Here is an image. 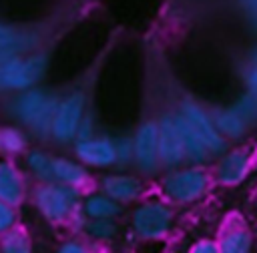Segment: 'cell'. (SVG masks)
<instances>
[{"mask_svg": "<svg viewBox=\"0 0 257 253\" xmlns=\"http://www.w3.org/2000/svg\"><path fill=\"white\" fill-rule=\"evenodd\" d=\"M243 4H245V6H247V8L257 16V0H243Z\"/></svg>", "mask_w": 257, "mask_h": 253, "instance_id": "obj_32", "label": "cell"}, {"mask_svg": "<svg viewBox=\"0 0 257 253\" xmlns=\"http://www.w3.org/2000/svg\"><path fill=\"white\" fill-rule=\"evenodd\" d=\"M86 231L94 237H110L114 233V225L108 221V217H98V219H90Z\"/></svg>", "mask_w": 257, "mask_h": 253, "instance_id": "obj_24", "label": "cell"}, {"mask_svg": "<svg viewBox=\"0 0 257 253\" xmlns=\"http://www.w3.org/2000/svg\"><path fill=\"white\" fill-rule=\"evenodd\" d=\"M205 187H207V177L199 169L177 171L165 179V193L179 203L195 201L197 197L203 195Z\"/></svg>", "mask_w": 257, "mask_h": 253, "instance_id": "obj_3", "label": "cell"}, {"mask_svg": "<svg viewBox=\"0 0 257 253\" xmlns=\"http://www.w3.org/2000/svg\"><path fill=\"white\" fill-rule=\"evenodd\" d=\"M14 34H16V32H14L12 28H8V26H0V44L6 42L8 38H12Z\"/></svg>", "mask_w": 257, "mask_h": 253, "instance_id": "obj_31", "label": "cell"}, {"mask_svg": "<svg viewBox=\"0 0 257 253\" xmlns=\"http://www.w3.org/2000/svg\"><path fill=\"white\" fill-rule=\"evenodd\" d=\"M28 165H30V169H32L38 177H42V179L54 175V171H52V161H50L46 155H42V153H30V155H28Z\"/></svg>", "mask_w": 257, "mask_h": 253, "instance_id": "obj_23", "label": "cell"}, {"mask_svg": "<svg viewBox=\"0 0 257 253\" xmlns=\"http://www.w3.org/2000/svg\"><path fill=\"white\" fill-rule=\"evenodd\" d=\"M24 149V137L16 129H0V151L14 155Z\"/></svg>", "mask_w": 257, "mask_h": 253, "instance_id": "obj_20", "label": "cell"}, {"mask_svg": "<svg viewBox=\"0 0 257 253\" xmlns=\"http://www.w3.org/2000/svg\"><path fill=\"white\" fill-rule=\"evenodd\" d=\"M84 139H90V118H82L80 126H78V141H84Z\"/></svg>", "mask_w": 257, "mask_h": 253, "instance_id": "obj_29", "label": "cell"}, {"mask_svg": "<svg viewBox=\"0 0 257 253\" xmlns=\"http://www.w3.org/2000/svg\"><path fill=\"white\" fill-rule=\"evenodd\" d=\"M187 157L177 116H163L159 122V159L165 165H177Z\"/></svg>", "mask_w": 257, "mask_h": 253, "instance_id": "obj_5", "label": "cell"}, {"mask_svg": "<svg viewBox=\"0 0 257 253\" xmlns=\"http://www.w3.org/2000/svg\"><path fill=\"white\" fill-rule=\"evenodd\" d=\"M60 251H62V253H82L84 249H82V245H78V243H64V245L60 247Z\"/></svg>", "mask_w": 257, "mask_h": 253, "instance_id": "obj_30", "label": "cell"}, {"mask_svg": "<svg viewBox=\"0 0 257 253\" xmlns=\"http://www.w3.org/2000/svg\"><path fill=\"white\" fill-rule=\"evenodd\" d=\"M84 211L90 219H98V217H112L120 211L116 199L112 197H102V195H92L88 197L86 205H84Z\"/></svg>", "mask_w": 257, "mask_h": 253, "instance_id": "obj_17", "label": "cell"}, {"mask_svg": "<svg viewBox=\"0 0 257 253\" xmlns=\"http://www.w3.org/2000/svg\"><path fill=\"white\" fill-rule=\"evenodd\" d=\"M0 199L8 201L10 205L20 203L22 199V183L10 163H0Z\"/></svg>", "mask_w": 257, "mask_h": 253, "instance_id": "obj_13", "label": "cell"}, {"mask_svg": "<svg viewBox=\"0 0 257 253\" xmlns=\"http://www.w3.org/2000/svg\"><path fill=\"white\" fill-rule=\"evenodd\" d=\"M219 249L223 253H247L251 249V237L245 231H231L225 235Z\"/></svg>", "mask_w": 257, "mask_h": 253, "instance_id": "obj_19", "label": "cell"}, {"mask_svg": "<svg viewBox=\"0 0 257 253\" xmlns=\"http://www.w3.org/2000/svg\"><path fill=\"white\" fill-rule=\"evenodd\" d=\"M36 40H34L32 34H20V32H16L12 38H8L6 42L0 44V62H6V60H12V58L20 56Z\"/></svg>", "mask_w": 257, "mask_h": 253, "instance_id": "obj_18", "label": "cell"}, {"mask_svg": "<svg viewBox=\"0 0 257 253\" xmlns=\"http://www.w3.org/2000/svg\"><path fill=\"white\" fill-rule=\"evenodd\" d=\"M247 88H249V92H253V94H257V66L255 68H251L249 72H247Z\"/></svg>", "mask_w": 257, "mask_h": 253, "instance_id": "obj_28", "label": "cell"}, {"mask_svg": "<svg viewBox=\"0 0 257 253\" xmlns=\"http://www.w3.org/2000/svg\"><path fill=\"white\" fill-rule=\"evenodd\" d=\"M82 108H84V96L80 92H74L58 102L52 122V137L56 141L66 143L78 135V126L82 122Z\"/></svg>", "mask_w": 257, "mask_h": 253, "instance_id": "obj_1", "label": "cell"}, {"mask_svg": "<svg viewBox=\"0 0 257 253\" xmlns=\"http://www.w3.org/2000/svg\"><path fill=\"white\" fill-rule=\"evenodd\" d=\"M249 169V159L243 151H233L219 163V181L223 185H237L243 181Z\"/></svg>", "mask_w": 257, "mask_h": 253, "instance_id": "obj_10", "label": "cell"}, {"mask_svg": "<svg viewBox=\"0 0 257 253\" xmlns=\"http://www.w3.org/2000/svg\"><path fill=\"white\" fill-rule=\"evenodd\" d=\"M48 100H50V96L42 90H26L14 100V114L18 118H22L26 124H32L40 116V112L44 110Z\"/></svg>", "mask_w": 257, "mask_h": 253, "instance_id": "obj_9", "label": "cell"}, {"mask_svg": "<svg viewBox=\"0 0 257 253\" xmlns=\"http://www.w3.org/2000/svg\"><path fill=\"white\" fill-rule=\"evenodd\" d=\"M177 122H179V129H181V135H183V143H185V153L189 159L193 161H205L211 153V149L207 147V143L201 139V135L191 126V122L179 114L177 116Z\"/></svg>", "mask_w": 257, "mask_h": 253, "instance_id": "obj_11", "label": "cell"}, {"mask_svg": "<svg viewBox=\"0 0 257 253\" xmlns=\"http://www.w3.org/2000/svg\"><path fill=\"white\" fill-rule=\"evenodd\" d=\"M213 122L217 124V129L223 133V135H227V137H241L243 133H245V120L235 112V108H227V110H219V112H215V116H213Z\"/></svg>", "mask_w": 257, "mask_h": 253, "instance_id": "obj_16", "label": "cell"}, {"mask_svg": "<svg viewBox=\"0 0 257 253\" xmlns=\"http://www.w3.org/2000/svg\"><path fill=\"white\" fill-rule=\"evenodd\" d=\"M104 191L108 197L116 199V201H133L139 191H141V185L135 177H126V175H112V177H106L104 179Z\"/></svg>", "mask_w": 257, "mask_h": 253, "instance_id": "obj_12", "label": "cell"}, {"mask_svg": "<svg viewBox=\"0 0 257 253\" xmlns=\"http://www.w3.org/2000/svg\"><path fill=\"white\" fill-rule=\"evenodd\" d=\"M14 223V211L8 201L0 199V231H6Z\"/></svg>", "mask_w": 257, "mask_h": 253, "instance_id": "obj_26", "label": "cell"}, {"mask_svg": "<svg viewBox=\"0 0 257 253\" xmlns=\"http://www.w3.org/2000/svg\"><path fill=\"white\" fill-rule=\"evenodd\" d=\"M46 68V58L42 54H34L28 58H20V66H18V76H16V86L14 88H28L32 86Z\"/></svg>", "mask_w": 257, "mask_h": 253, "instance_id": "obj_14", "label": "cell"}, {"mask_svg": "<svg viewBox=\"0 0 257 253\" xmlns=\"http://www.w3.org/2000/svg\"><path fill=\"white\" fill-rule=\"evenodd\" d=\"M76 199L78 195L72 185H46L36 193V203L50 221L64 219L76 205Z\"/></svg>", "mask_w": 257, "mask_h": 253, "instance_id": "obj_2", "label": "cell"}, {"mask_svg": "<svg viewBox=\"0 0 257 253\" xmlns=\"http://www.w3.org/2000/svg\"><path fill=\"white\" fill-rule=\"evenodd\" d=\"M181 114L191 122V126L201 135V139L207 143V147L211 149V153H219L225 149V141L221 137V131L217 129V124L213 122V118H209V114L197 106L195 102H183L181 106Z\"/></svg>", "mask_w": 257, "mask_h": 253, "instance_id": "obj_6", "label": "cell"}, {"mask_svg": "<svg viewBox=\"0 0 257 253\" xmlns=\"http://www.w3.org/2000/svg\"><path fill=\"white\" fill-rule=\"evenodd\" d=\"M2 251L4 253H28L30 251L28 237L22 231H10L2 241Z\"/></svg>", "mask_w": 257, "mask_h": 253, "instance_id": "obj_21", "label": "cell"}, {"mask_svg": "<svg viewBox=\"0 0 257 253\" xmlns=\"http://www.w3.org/2000/svg\"><path fill=\"white\" fill-rule=\"evenodd\" d=\"M76 155L80 161L94 165V167H106L116 161V149L114 143L108 139H84L76 145Z\"/></svg>", "mask_w": 257, "mask_h": 253, "instance_id": "obj_8", "label": "cell"}, {"mask_svg": "<svg viewBox=\"0 0 257 253\" xmlns=\"http://www.w3.org/2000/svg\"><path fill=\"white\" fill-rule=\"evenodd\" d=\"M235 112L245 120V122H251L257 118V94L253 92H247L243 94L237 102H235Z\"/></svg>", "mask_w": 257, "mask_h": 253, "instance_id": "obj_22", "label": "cell"}, {"mask_svg": "<svg viewBox=\"0 0 257 253\" xmlns=\"http://www.w3.org/2000/svg\"><path fill=\"white\" fill-rule=\"evenodd\" d=\"M114 149H116V161L126 163V161L135 155V141L131 143L128 139H118V141L114 143Z\"/></svg>", "mask_w": 257, "mask_h": 253, "instance_id": "obj_25", "label": "cell"}, {"mask_svg": "<svg viewBox=\"0 0 257 253\" xmlns=\"http://www.w3.org/2000/svg\"><path fill=\"white\" fill-rule=\"evenodd\" d=\"M135 159L143 171H153L159 161V124L145 122L135 137Z\"/></svg>", "mask_w": 257, "mask_h": 253, "instance_id": "obj_7", "label": "cell"}, {"mask_svg": "<svg viewBox=\"0 0 257 253\" xmlns=\"http://www.w3.org/2000/svg\"><path fill=\"white\" fill-rule=\"evenodd\" d=\"M195 253H215L217 251V245L213 241H199L195 247H193Z\"/></svg>", "mask_w": 257, "mask_h": 253, "instance_id": "obj_27", "label": "cell"}, {"mask_svg": "<svg viewBox=\"0 0 257 253\" xmlns=\"http://www.w3.org/2000/svg\"><path fill=\"white\" fill-rule=\"evenodd\" d=\"M171 211L161 203H149L135 211V231L145 239H159L171 227Z\"/></svg>", "mask_w": 257, "mask_h": 253, "instance_id": "obj_4", "label": "cell"}, {"mask_svg": "<svg viewBox=\"0 0 257 253\" xmlns=\"http://www.w3.org/2000/svg\"><path fill=\"white\" fill-rule=\"evenodd\" d=\"M52 171H54L56 179H60L62 183L72 185V187H80L86 181V171L80 165H76L72 161H66V159L52 161Z\"/></svg>", "mask_w": 257, "mask_h": 253, "instance_id": "obj_15", "label": "cell"}, {"mask_svg": "<svg viewBox=\"0 0 257 253\" xmlns=\"http://www.w3.org/2000/svg\"><path fill=\"white\" fill-rule=\"evenodd\" d=\"M253 62H255V66H257V50L253 52Z\"/></svg>", "mask_w": 257, "mask_h": 253, "instance_id": "obj_33", "label": "cell"}]
</instances>
